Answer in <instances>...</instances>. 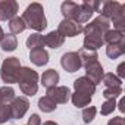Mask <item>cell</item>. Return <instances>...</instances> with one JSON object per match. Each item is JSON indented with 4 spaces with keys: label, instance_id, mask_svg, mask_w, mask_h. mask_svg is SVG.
<instances>
[{
    "label": "cell",
    "instance_id": "1",
    "mask_svg": "<svg viewBox=\"0 0 125 125\" xmlns=\"http://www.w3.org/2000/svg\"><path fill=\"white\" fill-rule=\"evenodd\" d=\"M100 9V2H84L81 5L74 3V2H63L60 5V10L62 15L65 16V19H71L75 21L77 24H83L87 22L93 12Z\"/></svg>",
    "mask_w": 125,
    "mask_h": 125
},
{
    "label": "cell",
    "instance_id": "2",
    "mask_svg": "<svg viewBox=\"0 0 125 125\" xmlns=\"http://www.w3.org/2000/svg\"><path fill=\"white\" fill-rule=\"evenodd\" d=\"M85 32V38H84V49L87 50H96L99 47H102V44L104 43V34L109 31V19H106L104 16H97L91 24H88L84 30Z\"/></svg>",
    "mask_w": 125,
    "mask_h": 125
},
{
    "label": "cell",
    "instance_id": "3",
    "mask_svg": "<svg viewBox=\"0 0 125 125\" xmlns=\"http://www.w3.org/2000/svg\"><path fill=\"white\" fill-rule=\"evenodd\" d=\"M102 16H104L106 19H110L115 25L116 31L124 32L125 28V5H121L118 2H103L100 3V9Z\"/></svg>",
    "mask_w": 125,
    "mask_h": 125
},
{
    "label": "cell",
    "instance_id": "4",
    "mask_svg": "<svg viewBox=\"0 0 125 125\" xmlns=\"http://www.w3.org/2000/svg\"><path fill=\"white\" fill-rule=\"evenodd\" d=\"M74 87H75V93H74V96H72L74 104H75L77 107L87 106V104L91 102V97H93V94H94L96 85H94L87 77H81V78L75 80Z\"/></svg>",
    "mask_w": 125,
    "mask_h": 125
},
{
    "label": "cell",
    "instance_id": "5",
    "mask_svg": "<svg viewBox=\"0 0 125 125\" xmlns=\"http://www.w3.org/2000/svg\"><path fill=\"white\" fill-rule=\"evenodd\" d=\"M22 19H24V22L28 28H32L35 31H43L47 27V21H46V16H44V9L40 3H31L25 9Z\"/></svg>",
    "mask_w": 125,
    "mask_h": 125
},
{
    "label": "cell",
    "instance_id": "6",
    "mask_svg": "<svg viewBox=\"0 0 125 125\" xmlns=\"http://www.w3.org/2000/svg\"><path fill=\"white\" fill-rule=\"evenodd\" d=\"M37 80H38V75L35 71H32L30 68H24V69H21L16 83H19L21 90L27 96H34L37 93Z\"/></svg>",
    "mask_w": 125,
    "mask_h": 125
},
{
    "label": "cell",
    "instance_id": "7",
    "mask_svg": "<svg viewBox=\"0 0 125 125\" xmlns=\"http://www.w3.org/2000/svg\"><path fill=\"white\" fill-rule=\"evenodd\" d=\"M21 72V65L16 57H9L2 65V80L5 83H16Z\"/></svg>",
    "mask_w": 125,
    "mask_h": 125
},
{
    "label": "cell",
    "instance_id": "8",
    "mask_svg": "<svg viewBox=\"0 0 125 125\" xmlns=\"http://www.w3.org/2000/svg\"><path fill=\"white\" fill-rule=\"evenodd\" d=\"M83 27L80 24H77L75 21H71V19H63L60 24H59V28H57V32L62 35V37H75L78 35L80 32H83Z\"/></svg>",
    "mask_w": 125,
    "mask_h": 125
},
{
    "label": "cell",
    "instance_id": "9",
    "mask_svg": "<svg viewBox=\"0 0 125 125\" xmlns=\"http://www.w3.org/2000/svg\"><path fill=\"white\" fill-rule=\"evenodd\" d=\"M62 66H63L68 72H75L80 69V66L83 65L81 63V59H80V54L75 53V52H69V53H65L62 56V60H60Z\"/></svg>",
    "mask_w": 125,
    "mask_h": 125
},
{
    "label": "cell",
    "instance_id": "10",
    "mask_svg": "<svg viewBox=\"0 0 125 125\" xmlns=\"http://www.w3.org/2000/svg\"><path fill=\"white\" fill-rule=\"evenodd\" d=\"M18 12V3L13 0H0V21L13 19Z\"/></svg>",
    "mask_w": 125,
    "mask_h": 125
},
{
    "label": "cell",
    "instance_id": "11",
    "mask_svg": "<svg viewBox=\"0 0 125 125\" xmlns=\"http://www.w3.org/2000/svg\"><path fill=\"white\" fill-rule=\"evenodd\" d=\"M28 106H30V103H28V100L25 97H16V99H13V103L9 106L10 107V116H12V119L22 118L25 115V112L28 110Z\"/></svg>",
    "mask_w": 125,
    "mask_h": 125
},
{
    "label": "cell",
    "instance_id": "12",
    "mask_svg": "<svg viewBox=\"0 0 125 125\" xmlns=\"http://www.w3.org/2000/svg\"><path fill=\"white\" fill-rule=\"evenodd\" d=\"M69 88L68 87H53V88H49L47 91V96L54 102V103H66L69 100Z\"/></svg>",
    "mask_w": 125,
    "mask_h": 125
},
{
    "label": "cell",
    "instance_id": "13",
    "mask_svg": "<svg viewBox=\"0 0 125 125\" xmlns=\"http://www.w3.org/2000/svg\"><path fill=\"white\" fill-rule=\"evenodd\" d=\"M87 69V78L96 85L99 83H102V78H103V68L99 62H93V63L87 65L85 66Z\"/></svg>",
    "mask_w": 125,
    "mask_h": 125
},
{
    "label": "cell",
    "instance_id": "14",
    "mask_svg": "<svg viewBox=\"0 0 125 125\" xmlns=\"http://www.w3.org/2000/svg\"><path fill=\"white\" fill-rule=\"evenodd\" d=\"M30 59L37 66H43V65H46L49 62V54H47V52L43 47L41 49H32L31 53H30Z\"/></svg>",
    "mask_w": 125,
    "mask_h": 125
},
{
    "label": "cell",
    "instance_id": "15",
    "mask_svg": "<svg viewBox=\"0 0 125 125\" xmlns=\"http://www.w3.org/2000/svg\"><path fill=\"white\" fill-rule=\"evenodd\" d=\"M41 83L46 88H53L56 87V84L59 83V74L54 71V69H49L43 74L41 77Z\"/></svg>",
    "mask_w": 125,
    "mask_h": 125
},
{
    "label": "cell",
    "instance_id": "16",
    "mask_svg": "<svg viewBox=\"0 0 125 125\" xmlns=\"http://www.w3.org/2000/svg\"><path fill=\"white\" fill-rule=\"evenodd\" d=\"M44 44H47L52 49H57L63 44V37H62L57 31H52L50 34H47L44 37Z\"/></svg>",
    "mask_w": 125,
    "mask_h": 125
},
{
    "label": "cell",
    "instance_id": "17",
    "mask_svg": "<svg viewBox=\"0 0 125 125\" xmlns=\"http://www.w3.org/2000/svg\"><path fill=\"white\" fill-rule=\"evenodd\" d=\"M104 41H107L109 44H121V43H125V35H124V32H121V31H116V30H113V31H107L106 34H104V38H103Z\"/></svg>",
    "mask_w": 125,
    "mask_h": 125
},
{
    "label": "cell",
    "instance_id": "18",
    "mask_svg": "<svg viewBox=\"0 0 125 125\" xmlns=\"http://www.w3.org/2000/svg\"><path fill=\"white\" fill-rule=\"evenodd\" d=\"M80 59H81V63H84L85 66L93 63V62H97V53L96 50H87V49H81L80 50Z\"/></svg>",
    "mask_w": 125,
    "mask_h": 125
},
{
    "label": "cell",
    "instance_id": "19",
    "mask_svg": "<svg viewBox=\"0 0 125 125\" xmlns=\"http://www.w3.org/2000/svg\"><path fill=\"white\" fill-rule=\"evenodd\" d=\"M125 52V43H121V44H109L107 49H106V53L110 59H116L119 56H122Z\"/></svg>",
    "mask_w": 125,
    "mask_h": 125
},
{
    "label": "cell",
    "instance_id": "20",
    "mask_svg": "<svg viewBox=\"0 0 125 125\" xmlns=\"http://www.w3.org/2000/svg\"><path fill=\"white\" fill-rule=\"evenodd\" d=\"M9 28H10V32H12V34H19V32H22V31L27 28V25H25V22H24L22 18L15 16L13 19H10Z\"/></svg>",
    "mask_w": 125,
    "mask_h": 125
},
{
    "label": "cell",
    "instance_id": "21",
    "mask_svg": "<svg viewBox=\"0 0 125 125\" xmlns=\"http://www.w3.org/2000/svg\"><path fill=\"white\" fill-rule=\"evenodd\" d=\"M16 44H18V41H16V37H15L13 34L5 35V37L2 38V49H3L5 52H12V50H15V49H16Z\"/></svg>",
    "mask_w": 125,
    "mask_h": 125
},
{
    "label": "cell",
    "instance_id": "22",
    "mask_svg": "<svg viewBox=\"0 0 125 125\" xmlns=\"http://www.w3.org/2000/svg\"><path fill=\"white\" fill-rule=\"evenodd\" d=\"M44 44V37L40 34H32L28 40H27V46L30 47V50L32 49H41Z\"/></svg>",
    "mask_w": 125,
    "mask_h": 125
},
{
    "label": "cell",
    "instance_id": "23",
    "mask_svg": "<svg viewBox=\"0 0 125 125\" xmlns=\"http://www.w3.org/2000/svg\"><path fill=\"white\" fill-rule=\"evenodd\" d=\"M38 107L43 110V112H53L56 109V103L49 97V96H44L43 99L38 100Z\"/></svg>",
    "mask_w": 125,
    "mask_h": 125
},
{
    "label": "cell",
    "instance_id": "24",
    "mask_svg": "<svg viewBox=\"0 0 125 125\" xmlns=\"http://www.w3.org/2000/svg\"><path fill=\"white\" fill-rule=\"evenodd\" d=\"M103 84L106 87H121V80L113 74H106L103 75Z\"/></svg>",
    "mask_w": 125,
    "mask_h": 125
},
{
    "label": "cell",
    "instance_id": "25",
    "mask_svg": "<svg viewBox=\"0 0 125 125\" xmlns=\"http://www.w3.org/2000/svg\"><path fill=\"white\" fill-rule=\"evenodd\" d=\"M15 99V94H13V90L10 87H3L0 88V102H10Z\"/></svg>",
    "mask_w": 125,
    "mask_h": 125
},
{
    "label": "cell",
    "instance_id": "26",
    "mask_svg": "<svg viewBox=\"0 0 125 125\" xmlns=\"http://www.w3.org/2000/svg\"><path fill=\"white\" fill-rule=\"evenodd\" d=\"M121 93H122V88H121V87H106L103 96L109 100V99H115V97H118Z\"/></svg>",
    "mask_w": 125,
    "mask_h": 125
},
{
    "label": "cell",
    "instance_id": "27",
    "mask_svg": "<svg viewBox=\"0 0 125 125\" xmlns=\"http://www.w3.org/2000/svg\"><path fill=\"white\" fill-rule=\"evenodd\" d=\"M8 119H12L10 116V107L3 104V103H0V124H3L6 122Z\"/></svg>",
    "mask_w": 125,
    "mask_h": 125
},
{
    "label": "cell",
    "instance_id": "28",
    "mask_svg": "<svg viewBox=\"0 0 125 125\" xmlns=\"http://www.w3.org/2000/svg\"><path fill=\"white\" fill-rule=\"evenodd\" d=\"M94 116H96V107L90 106V107L84 109V112H83V118H84V122H85V124L91 122V121L94 119Z\"/></svg>",
    "mask_w": 125,
    "mask_h": 125
},
{
    "label": "cell",
    "instance_id": "29",
    "mask_svg": "<svg viewBox=\"0 0 125 125\" xmlns=\"http://www.w3.org/2000/svg\"><path fill=\"white\" fill-rule=\"evenodd\" d=\"M115 106H116V102H115V99H109L103 106H102V115H109L113 109H115Z\"/></svg>",
    "mask_w": 125,
    "mask_h": 125
},
{
    "label": "cell",
    "instance_id": "30",
    "mask_svg": "<svg viewBox=\"0 0 125 125\" xmlns=\"http://www.w3.org/2000/svg\"><path fill=\"white\" fill-rule=\"evenodd\" d=\"M107 125H125V124H124V118H121V116L113 118V119H110V121H109V124H107Z\"/></svg>",
    "mask_w": 125,
    "mask_h": 125
},
{
    "label": "cell",
    "instance_id": "31",
    "mask_svg": "<svg viewBox=\"0 0 125 125\" xmlns=\"http://www.w3.org/2000/svg\"><path fill=\"white\" fill-rule=\"evenodd\" d=\"M28 125H40V118H38V115H32V116L30 118Z\"/></svg>",
    "mask_w": 125,
    "mask_h": 125
},
{
    "label": "cell",
    "instance_id": "32",
    "mask_svg": "<svg viewBox=\"0 0 125 125\" xmlns=\"http://www.w3.org/2000/svg\"><path fill=\"white\" fill-rule=\"evenodd\" d=\"M124 68H125V63H121V65H119V68H118V75H119L121 78H124V77H125V71H124Z\"/></svg>",
    "mask_w": 125,
    "mask_h": 125
},
{
    "label": "cell",
    "instance_id": "33",
    "mask_svg": "<svg viewBox=\"0 0 125 125\" xmlns=\"http://www.w3.org/2000/svg\"><path fill=\"white\" fill-rule=\"evenodd\" d=\"M124 104H125V100L122 99V100L119 102V110H121V112H124V110H125V109H124Z\"/></svg>",
    "mask_w": 125,
    "mask_h": 125
},
{
    "label": "cell",
    "instance_id": "34",
    "mask_svg": "<svg viewBox=\"0 0 125 125\" xmlns=\"http://www.w3.org/2000/svg\"><path fill=\"white\" fill-rule=\"evenodd\" d=\"M5 37V34H3V28L2 27H0V41H2V38Z\"/></svg>",
    "mask_w": 125,
    "mask_h": 125
},
{
    "label": "cell",
    "instance_id": "35",
    "mask_svg": "<svg viewBox=\"0 0 125 125\" xmlns=\"http://www.w3.org/2000/svg\"><path fill=\"white\" fill-rule=\"evenodd\" d=\"M44 125H56V124H53V122H46Z\"/></svg>",
    "mask_w": 125,
    "mask_h": 125
},
{
    "label": "cell",
    "instance_id": "36",
    "mask_svg": "<svg viewBox=\"0 0 125 125\" xmlns=\"http://www.w3.org/2000/svg\"><path fill=\"white\" fill-rule=\"evenodd\" d=\"M0 103H2V102H0Z\"/></svg>",
    "mask_w": 125,
    "mask_h": 125
}]
</instances>
